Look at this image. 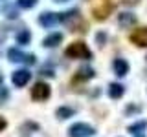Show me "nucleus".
Instances as JSON below:
<instances>
[{"instance_id": "nucleus-9", "label": "nucleus", "mask_w": 147, "mask_h": 137, "mask_svg": "<svg viewBox=\"0 0 147 137\" xmlns=\"http://www.w3.org/2000/svg\"><path fill=\"white\" fill-rule=\"evenodd\" d=\"M112 68H114V73H116L118 77H123V75L129 73V64H127L125 59H114Z\"/></svg>"}, {"instance_id": "nucleus-12", "label": "nucleus", "mask_w": 147, "mask_h": 137, "mask_svg": "<svg viewBox=\"0 0 147 137\" xmlns=\"http://www.w3.org/2000/svg\"><path fill=\"white\" fill-rule=\"evenodd\" d=\"M94 77V70L92 68H81L79 71L76 73V77H74V80H88V79H92Z\"/></svg>"}, {"instance_id": "nucleus-4", "label": "nucleus", "mask_w": 147, "mask_h": 137, "mask_svg": "<svg viewBox=\"0 0 147 137\" xmlns=\"http://www.w3.org/2000/svg\"><path fill=\"white\" fill-rule=\"evenodd\" d=\"M50 86L46 84V82H37V84L31 88V99H35V100H46L50 97Z\"/></svg>"}, {"instance_id": "nucleus-5", "label": "nucleus", "mask_w": 147, "mask_h": 137, "mask_svg": "<svg viewBox=\"0 0 147 137\" xmlns=\"http://www.w3.org/2000/svg\"><path fill=\"white\" fill-rule=\"evenodd\" d=\"M129 39H131V42L134 46H138V48H147V26L134 29Z\"/></svg>"}, {"instance_id": "nucleus-15", "label": "nucleus", "mask_w": 147, "mask_h": 137, "mask_svg": "<svg viewBox=\"0 0 147 137\" xmlns=\"http://www.w3.org/2000/svg\"><path fill=\"white\" fill-rule=\"evenodd\" d=\"M145 128H147V121H138L136 124H131V126H129V132H131V134H134V135H140V134H144Z\"/></svg>"}, {"instance_id": "nucleus-11", "label": "nucleus", "mask_w": 147, "mask_h": 137, "mask_svg": "<svg viewBox=\"0 0 147 137\" xmlns=\"http://www.w3.org/2000/svg\"><path fill=\"white\" fill-rule=\"evenodd\" d=\"M123 93H125V88H123L121 84H118V82H112V84L109 86V95H110V99H119Z\"/></svg>"}, {"instance_id": "nucleus-17", "label": "nucleus", "mask_w": 147, "mask_h": 137, "mask_svg": "<svg viewBox=\"0 0 147 137\" xmlns=\"http://www.w3.org/2000/svg\"><path fill=\"white\" fill-rule=\"evenodd\" d=\"M35 4H37V0H18L17 6H20V7H24V9H30V7H33Z\"/></svg>"}, {"instance_id": "nucleus-23", "label": "nucleus", "mask_w": 147, "mask_h": 137, "mask_svg": "<svg viewBox=\"0 0 147 137\" xmlns=\"http://www.w3.org/2000/svg\"><path fill=\"white\" fill-rule=\"evenodd\" d=\"M55 2H66V0H55Z\"/></svg>"}, {"instance_id": "nucleus-22", "label": "nucleus", "mask_w": 147, "mask_h": 137, "mask_svg": "<svg viewBox=\"0 0 147 137\" xmlns=\"http://www.w3.org/2000/svg\"><path fill=\"white\" fill-rule=\"evenodd\" d=\"M125 4H129V6H134V4H138V0H123Z\"/></svg>"}, {"instance_id": "nucleus-13", "label": "nucleus", "mask_w": 147, "mask_h": 137, "mask_svg": "<svg viewBox=\"0 0 147 137\" xmlns=\"http://www.w3.org/2000/svg\"><path fill=\"white\" fill-rule=\"evenodd\" d=\"M61 40H63L61 33H52V35H48L44 39V46H46V48H55L57 44H61Z\"/></svg>"}, {"instance_id": "nucleus-16", "label": "nucleus", "mask_w": 147, "mask_h": 137, "mask_svg": "<svg viewBox=\"0 0 147 137\" xmlns=\"http://www.w3.org/2000/svg\"><path fill=\"white\" fill-rule=\"evenodd\" d=\"M30 40H31V33H30L28 29L18 31V35H17V44L24 46V44H30Z\"/></svg>"}, {"instance_id": "nucleus-2", "label": "nucleus", "mask_w": 147, "mask_h": 137, "mask_svg": "<svg viewBox=\"0 0 147 137\" xmlns=\"http://www.w3.org/2000/svg\"><path fill=\"white\" fill-rule=\"evenodd\" d=\"M96 134V130L86 122H76L68 128V135L70 137H92Z\"/></svg>"}, {"instance_id": "nucleus-21", "label": "nucleus", "mask_w": 147, "mask_h": 137, "mask_svg": "<svg viewBox=\"0 0 147 137\" xmlns=\"http://www.w3.org/2000/svg\"><path fill=\"white\" fill-rule=\"evenodd\" d=\"M6 126H7L6 119H2V117H0V132H2V130H4V128H6Z\"/></svg>"}, {"instance_id": "nucleus-20", "label": "nucleus", "mask_w": 147, "mask_h": 137, "mask_svg": "<svg viewBox=\"0 0 147 137\" xmlns=\"http://www.w3.org/2000/svg\"><path fill=\"white\" fill-rule=\"evenodd\" d=\"M6 35H7V31L4 29V27H0V42H2V40L6 39Z\"/></svg>"}, {"instance_id": "nucleus-10", "label": "nucleus", "mask_w": 147, "mask_h": 137, "mask_svg": "<svg viewBox=\"0 0 147 137\" xmlns=\"http://www.w3.org/2000/svg\"><path fill=\"white\" fill-rule=\"evenodd\" d=\"M118 24L121 27H131L136 24V15L132 13H119L118 15Z\"/></svg>"}, {"instance_id": "nucleus-18", "label": "nucleus", "mask_w": 147, "mask_h": 137, "mask_svg": "<svg viewBox=\"0 0 147 137\" xmlns=\"http://www.w3.org/2000/svg\"><path fill=\"white\" fill-rule=\"evenodd\" d=\"M6 99H7V90H6V86H0V104Z\"/></svg>"}, {"instance_id": "nucleus-19", "label": "nucleus", "mask_w": 147, "mask_h": 137, "mask_svg": "<svg viewBox=\"0 0 147 137\" xmlns=\"http://www.w3.org/2000/svg\"><path fill=\"white\" fill-rule=\"evenodd\" d=\"M105 39H107V37H105V33H98V35H96V40H98L99 48H103V46H105Z\"/></svg>"}, {"instance_id": "nucleus-3", "label": "nucleus", "mask_w": 147, "mask_h": 137, "mask_svg": "<svg viewBox=\"0 0 147 137\" xmlns=\"http://www.w3.org/2000/svg\"><path fill=\"white\" fill-rule=\"evenodd\" d=\"M7 59L11 62H20V64H35V55H28L17 48H11L7 51Z\"/></svg>"}, {"instance_id": "nucleus-8", "label": "nucleus", "mask_w": 147, "mask_h": 137, "mask_svg": "<svg viewBox=\"0 0 147 137\" xmlns=\"http://www.w3.org/2000/svg\"><path fill=\"white\" fill-rule=\"evenodd\" d=\"M59 22V13H40L39 17V24L44 27H52Z\"/></svg>"}, {"instance_id": "nucleus-6", "label": "nucleus", "mask_w": 147, "mask_h": 137, "mask_svg": "<svg viewBox=\"0 0 147 137\" xmlns=\"http://www.w3.org/2000/svg\"><path fill=\"white\" fill-rule=\"evenodd\" d=\"M31 79V73L28 71V70H18L13 73V77H11V80H13V84L18 86V88H22V86H26L28 82H30Z\"/></svg>"}, {"instance_id": "nucleus-7", "label": "nucleus", "mask_w": 147, "mask_h": 137, "mask_svg": "<svg viewBox=\"0 0 147 137\" xmlns=\"http://www.w3.org/2000/svg\"><path fill=\"white\" fill-rule=\"evenodd\" d=\"M112 9H114L112 4H107V2H105L103 6L92 9V15H94V18H98V20H105V18H107L110 13H112Z\"/></svg>"}, {"instance_id": "nucleus-14", "label": "nucleus", "mask_w": 147, "mask_h": 137, "mask_svg": "<svg viewBox=\"0 0 147 137\" xmlns=\"http://www.w3.org/2000/svg\"><path fill=\"white\" fill-rule=\"evenodd\" d=\"M74 113H76V110H74V108H70V106H61V108H57L55 115H57L59 119H68V117H72Z\"/></svg>"}, {"instance_id": "nucleus-1", "label": "nucleus", "mask_w": 147, "mask_h": 137, "mask_svg": "<svg viewBox=\"0 0 147 137\" xmlns=\"http://www.w3.org/2000/svg\"><path fill=\"white\" fill-rule=\"evenodd\" d=\"M64 55H66L68 59H85V61L92 59V51L86 48L85 42H81V40H79V42H72V44L66 48Z\"/></svg>"}]
</instances>
